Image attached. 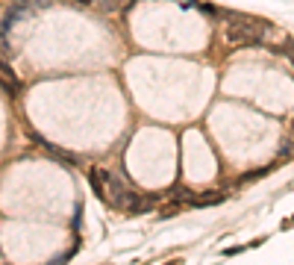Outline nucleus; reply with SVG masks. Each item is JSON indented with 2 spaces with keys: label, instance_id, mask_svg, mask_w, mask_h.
<instances>
[{
  "label": "nucleus",
  "instance_id": "obj_6",
  "mask_svg": "<svg viewBox=\"0 0 294 265\" xmlns=\"http://www.w3.org/2000/svg\"><path fill=\"white\" fill-rule=\"evenodd\" d=\"M0 71H3V77H12V80H15V71H12L6 62H0Z\"/></svg>",
  "mask_w": 294,
  "mask_h": 265
},
{
  "label": "nucleus",
  "instance_id": "obj_2",
  "mask_svg": "<svg viewBox=\"0 0 294 265\" xmlns=\"http://www.w3.org/2000/svg\"><path fill=\"white\" fill-rule=\"evenodd\" d=\"M227 194L223 192H215V194H203V197H191V204L194 206H212V204H221Z\"/></svg>",
  "mask_w": 294,
  "mask_h": 265
},
{
  "label": "nucleus",
  "instance_id": "obj_1",
  "mask_svg": "<svg viewBox=\"0 0 294 265\" xmlns=\"http://www.w3.org/2000/svg\"><path fill=\"white\" fill-rule=\"evenodd\" d=\"M227 41L241 48V45H262L265 38V24L256 18H247V15H233L227 12Z\"/></svg>",
  "mask_w": 294,
  "mask_h": 265
},
{
  "label": "nucleus",
  "instance_id": "obj_3",
  "mask_svg": "<svg viewBox=\"0 0 294 265\" xmlns=\"http://www.w3.org/2000/svg\"><path fill=\"white\" fill-rule=\"evenodd\" d=\"M124 3H132V0H94V6L103 9V12H118Z\"/></svg>",
  "mask_w": 294,
  "mask_h": 265
},
{
  "label": "nucleus",
  "instance_id": "obj_8",
  "mask_svg": "<svg viewBox=\"0 0 294 265\" xmlns=\"http://www.w3.org/2000/svg\"><path fill=\"white\" fill-rule=\"evenodd\" d=\"M77 3H94V0H77Z\"/></svg>",
  "mask_w": 294,
  "mask_h": 265
},
{
  "label": "nucleus",
  "instance_id": "obj_7",
  "mask_svg": "<svg viewBox=\"0 0 294 265\" xmlns=\"http://www.w3.org/2000/svg\"><path fill=\"white\" fill-rule=\"evenodd\" d=\"M288 56H291V62H294V45H288Z\"/></svg>",
  "mask_w": 294,
  "mask_h": 265
},
{
  "label": "nucleus",
  "instance_id": "obj_4",
  "mask_svg": "<svg viewBox=\"0 0 294 265\" xmlns=\"http://www.w3.org/2000/svg\"><path fill=\"white\" fill-rule=\"evenodd\" d=\"M268 171H270V168H259V171H253V174H244V177H241V183H247V180H259V177H265Z\"/></svg>",
  "mask_w": 294,
  "mask_h": 265
},
{
  "label": "nucleus",
  "instance_id": "obj_5",
  "mask_svg": "<svg viewBox=\"0 0 294 265\" xmlns=\"http://www.w3.org/2000/svg\"><path fill=\"white\" fill-rule=\"evenodd\" d=\"M291 147H294V142H282V147H280V157H288V153H291Z\"/></svg>",
  "mask_w": 294,
  "mask_h": 265
},
{
  "label": "nucleus",
  "instance_id": "obj_9",
  "mask_svg": "<svg viewBox=\"0 0 294 265\" xmlns=\"http://www.w3.org/2000/svg\"><path fill=\"white\" fill-rule=\"evenodd\" d=\"M291 221H294V218H291Z\"/></svg>",
  "mask_w": 294,
  "mask_h": 265
}]
</instances>
